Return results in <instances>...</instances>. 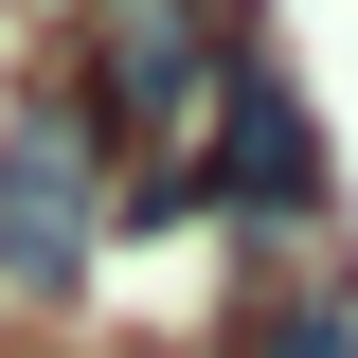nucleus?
<instances>
[{
	"instance_id": "4",
	"label": "nucleus",
	"mask_w": 358,
	"mask_h": 358,
	"mask_svg": "<svg viewBox=\"0 0 358 358\" xmlns=\"http://www.w3.org/2000/svg\"><path fill=\"white\" fill-rule=\"evenodd\" d=\"M215 358H358V287H268V305H233Z\"/></svg>"
},
{
	"instance_id": "2",
	"label": "nucleus",
	"mask_w": 358,
	"mask_h": 358,
	"mask_svg": "<svg viewBox=\"0 0 358 358\" xmlns=\"http://www.w3.org/2000/svg\"><path fill=\"white\" fill-rule=\"evenodd\" d=\"M197 215H233V233H305L322 215V126H305V90L268 54H233L215 108H197Z\"/></svg>"
},
{
	"instance_id": "3",
	"label": "nucleus",
	"mask_w": 358,
	"mask_h": 358,
	"mask_svg": "<svg viewBox=\"0 0 358 358\" xmlns=\"http://www.w3.org/2000/svg\"><path fill=\"white\" fill-rule=\"evenodd\" d=\"M215 72H233V36H215V0H90V126L108 143H162V126H197L215 108Z\"/></svg>"
},
{
	"instance_id": "1",
	"label": "nucleus",
	"mask_w": 358,
	"mask_h": 358,
	"mask_svg": "<svg viewBox=\"0 0 358 358\" xmlns=\"http://www.w3.org/2000/svg\"><path fill=\"white\" fill-rule=\"evenodd\" d=\"M108 251V126H90L72 90H36L18 126H0V287H90Z\"/></svg>"
}]
</instances>
